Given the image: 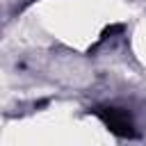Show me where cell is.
I'll return each instance as SVG.
<instances>
[{
	"label": "cell",
	"instance_id": "6da1fadb",
	"mask_svg": "<svg viewBox=\"0 0 146 146\" xmlns=\"http://www.w3.org/2000/svg\"><path fill=\"white\" fill-rule=\"evenodd\" d=\"M98 116L105 121V125H107L112 132H116V135H121V137H132V135H135L132 121H130V116H128L125 112H121V110H116V107H100V110H98Z\"/></svg>",
	"mask_w": 146,
	"mask_h": 146
}]
</instances>
